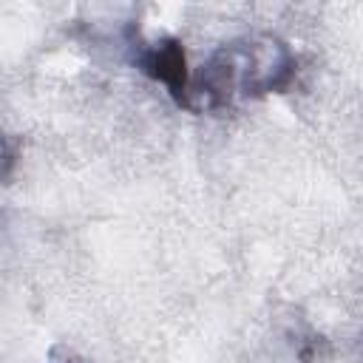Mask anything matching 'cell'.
Here are the masks:
<instances>
[{"instance_id":"6da1fadb","label":"cell","mask_w":363,"mask_h":363,"mask_svg":"<svg viewBox=\"0 0 363 363\" xmlns=\"http://www.w3.org/2000/svg\"><path fill=\"white\" fill-rule=\"evenodd\" d=\"M298 77V57L286 40L269 31L244 34L221 43L196 79H190L193 111L196 96L210 111L233 108L247 99H261L269 94H284Z\"/></svg>"},{"instance_id":"7a4b0ae2","label":"cell","mask_w":363,"mask_h":363,"mask_svg":"<svg viewBox=\"0 0 363 363\" xmlns=\"http://www.w3.org/2000/svg\"><path fill=\"white\" fill-rule=\"evenodd\" d=\"M133 51V65L153 82H159L167 96L184 108L193 111V91H190V71H187V54L184 45L176 37H159V40H142L139 31L128 37Z\"/></svg>"},{"instance_id":"3957f363","label":"cell","mask_w":363,"mask_h":363,"mask_svg":"<svg viewBox=\"0 0 363 363\" xmlns=\"http://www.w3.org/2000/svg\"><path fill=\"white\" fill-rule=\"evenodd\" d=\"M14 164H17V147H14V142L0 130V184L9 182Z\"/></svg>"}]
</instances>
